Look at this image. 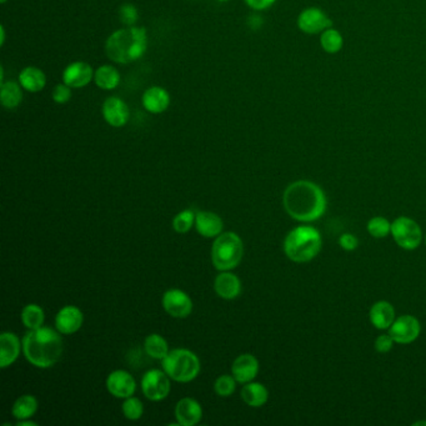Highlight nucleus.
<instances>
[{"mask_svg": "<svg viewBox=\"0 0 426 426\" xmlns=\"http://www.w3.org/2000/svg\"><path fill=\"white\" fill-rule=\"evenodd\" d=\"M284 209L292 219L301 222L319 220L327 211L324 190L310 180H298L286 187L283 195Z\"/></svg>", "mask_w": 426, "mask_h": 426, "instance_id": "nucleus-1", "label": "nucleus"}, {"mask_svg": "<svg viewBox=\"0 0 426 426\" xmlns=\"http://www.w3.org/2000/svg\"><path fill=\"white\" fill-rule=\"evenodd\" d=\"M24 355L36 368H52L63 354V340L55 330L41 327L23 339Z\"/></svg>", "mask_w": 426, "mask_h": 426, "instance_id": "nucleus-2", "label": "nucleus"}, {"mask_svg": "<svg viewBox=\"0 0 426 426\" xmlns=\"http://www.w3.org/2000/svg\"><path fill=\"white\" fill-rule=\"evenodd\" d=\"M148 49V33L143 27H125L115 30L106 43V57L118 64L136 62Z\"/></svg>", "mask_w": 426, "mask_h": 426, "instance_id": "nucleus-3", "label": "nucleus"}, {"mask_svg": "<svg viewBox=\"0 0 426 426\" xmlns=\"http://www.w3.org/2000/svg\"><path fill=\"white\" fill-rule=\"evenodd\" d=\"M322 246V238L311 225H299L286 235L284 251L294 263H308L318 257Z\"/></svg>", "mask_w": 426, "mask_h": 426, "instance_id": "nucleus-4", "label": "nucleus"}, {"mask_svg": "<svg viewBox=\"0 0 426 426\" xmlns=\"http://www.w3.org/2000/svg\"><path fill=\"white\" fill-rule=\"evenodd\" d=\"M244 254V246L239 235L235 233H224L216 238L213 244L211 259L218 270L227 271L236 268Z\"/></svg>", "mask_w": 426, "mask_h": 426, "instance_id": "nucleus-5", "label": "nucleus"}, {"mask_svg": "<svg viewBox=\"0 0 426 426\" xmlns=\"http://www.w3.org/2000/svg\"><path fill=\"white\" fill-rule=\"evenodd\" d=\"M164 371L170 379L179 383H189L198 376L200 362L193 351L187 349H176L163 359Z\"/></svg>", "mask_w": 426, "mask_h": 426, "instance_id": "nucleus-6", "label": "nucleus"}, {"mask_svg": "<svg viewBox=\"0 0 426 426\" xmlns=\"http://www.w3.org/2000/svg\"><path fill=\"white\" fill-rule=\"evenodd\" d=\"M391 235L397 246L405 250L418 249L423 241L420 225L408 216H399L391 222Z\"/></svg>", "mask_w": 426, "mask_h": 426, "instance_id": "nucleus-7", "label": "nucleus"}, {"mask_svg": "<svg viewBox=\"0 0 426 426\" xmlns=\"http://www.w3.org/2000/svg\"><path fill=\"white\" fill-rule=\"evenodd\" d=\"M297 25L305 34L315 36V34H321L327 28H332L333 22L322 9L316 6H310L300 12L297 19Z\"/></svg>", "mask_w": 426, "mask_h": 426, "instance_id": "nucleus-8", "label": "nucleus"}, {"mask_svg": "<svg viewBox=\"0 0 426 426\" xmlns=\"http://www.w3.org/2000/svg\"><path fill=\"white\" fill-rule=\"evenodd\" d=\"M141 389L144 395L152 402L164 400L170 392L169 375L158 369H152L143 376Z\"/></svg>", "mask_w": 426, "mask_h": 426, "instance_id": "nucleus-9", "label": "nucleus"}, {"mask_svg": "<svg viewBox=\"0 0 426 426\" xmlns=\"http://www.w3.org/2000/svg\"><path fill=\"white\" fill-rule=\"evenodd\" d=\"M420 333V321L413 315L399 316L389 327V334L397 344H411Z\"/></svg>", "mask_w": 426, "mask_h": 426, "instance_id": "nucleus-10", "label": "nucleus"}, {"mask_svg": "<svg viewBox=\"0 0 426 426\" xmlns=\"http://www.w3.org/2000/svg\"><path fill=\"white\" fill-rule=\"evenodd\" d=\"M163 306L170 316L184 319L190 315L193 310V301L187 292L179 289H170L164 294Z\"/></svg>", "mask_w": 426, "mask_h": 426, "instance_id": "nucleus-11", "label": "nucleus"}, {"mask_svg": "<svg viewBox=\"0 0 426 426\" xmlns=\"http://www.w3.org/2000/svg\"><path fill=\"white\" fill-rule=\"evenodd\" d=\"M94 73L95 71L87 62H73L63 71L62 80L71 89L84 88L93 80Z\"/></svg>", "mask_w": 426, "mask_h": 426, "instance_id": "nucleus-12", "label": "nucleus"}, {"mask_svg": "<svg viewBox=\"0 0 426 426\" xmlns=\"http://www.w3.org/2000/svg\"><path fill=\"white\" fill-rule=\"evenodd\" d=\"M103 118L106 123L114 128H122L128 123L130 118L129 106L123 99L118 97H109L103 103Z\"/></svg>", "mask_w": 426, "mask_h": 426, "instance_id": "nucleus-13", "label": "nucleus"}, {"mask_svg": "<svg viewBox=\"0 0 426 426\" xmlns=\"http://www.w3.org/2000/svg\"><path fill=\"white\" fill-rule=\"evenodd\" d=\"M106 389L113 397L127 399L134 395L136 383L128 371L115 370L106 379Z\"/></svg>", "mask_w": 426, "mask_h": 426, "instance_id": "nucleus-14", "label": "nucleus"}, {"mask_svg": "<svg viewBox=\"0 0 426 426\" xmlns=\"http://www.w3.org/2000/svg\"><path fill=\"white\" fill-rule=\"evenodd\" d=\"M84 316L80 309L73 305H66L59 310L55 318V325L62 334H74L82 327Z\"/></svg>", "mask_w": 426, "mask_h": 426, "instance_id": "nucleus-15", "label": "nucleus"}, {"mask_svg": "<svg viewBox=\"0 0 426 426\" xmlns=\"http://www.w3.org/2000/svg\"><path fill=\"white\" fill-rule=\"evenodd\" d=\"M232 371L238 383H250L259 373V362L257 357L251 354H243L235 359Z\"/></svg>", "mask_w": 426, "mask_h": 426, "instance_id": "nucleus-16", "label": "nucleus"}, {"mask_svg": "<svg viewBox=\"0 0 426 426\" xmlns=\"http://www.w3.org/2000/svg\"><path fill=\"white\" fill-rule=\"evenodd\" d=\"M176 416L179 425H197L203 418V409L197 400L192 397H184L176 404Z\"/></svg>", "mask_w": 426, "mask_h": 426, "instance_id": "nucleus-17", "label": "nucleus"}, {"mask_svg": "<svg viewBox=\"0 0 426 426\" xmlns=\"http://www.w3.org/2000/svg\"><path fill=\"white\" fill-rule=\"evenodd\" d=\"M369 319L375 329L379 330H389L391 324L397 319L395 318V308L392 304L386 300H380L373 304L369 311Z\"/></svg>", "mask_w": 426, "mask_h": 426, "instance_id": "nucleus-18", "label": "nucleus"}, {"mask_svg": "<svg viewBox=\"0 0 426 426\" xmlns=\"http://www.w3.org/2000/svg\"><path fill=\"white\" fill-rule=\"evenodd\" d=\"M143 106L152 114H162L170 106V94L162 87H150L143 94Z\"/></svg>", "mask_w": 426, "mask_h": 426, "instance_id": "nucleus-19", "label": "nucleus"}, {"mask_svg": "<svg viewBox=\"0 0 426 426\" xmlns=\"http://www.w3.org/2000/svg\"><path fill=\"white\" fill-rule=\"evenodd\" d=\"M20 353V341L15 334H1L0 336V367L8 368L18 359Z\"/></svg>", "mask_w": 426, "mask_h": 426, "instance_id": "nucleus-20", "label": "nucleus"}, {"mask_svg": "<svg viewBox=\"0 0 426 426\" xmlns=\"http://www.w3.org/2000/svg\"><path fill=\"white\" fill-rule=\"evenodd\" d=\"M18 82L22 88L29 93H39L47 85V76L36 66H27L19 74Z\"/></svg>", "mask_w": 426, "mask_h": 426, "instance_id": "nucleus-21", "label": "nucleus"}, {"mask_svg": "<svg viewBox=\"0 0 426 426\" xmlns=\"http://www.w3.org/2000/svg\"><path fill=\"white\" fill-rule=\"evenodd\" d=\"M197 230L205 238H214L220 235L222 230V220L220 216L211 211H199L195 215Z\"/></svg>", "mask_w": 426, "mask_h": 426, "instance_id": "nucleus-22", "label": "nucleus"}, {"mask_svg": "<svg viewBox=\"0 0 426 426\" xmlns=\"http://www.w3.org/2000/svg\"><path fill=\"white\" fill-rule=\"evenodd\" d=\"M214 287H215L216 294L220 298L227 299V300L238 298L241 292V284H240L238 276L232 273H222V274L218 275Z\"/></svg>", "mask_w": 426, "mask_h": 426, "instance_id": "nucleus-23", "label": "nucleus"}, {"mask_svg": "<svg viewBox=\"0 0 426 426\" xmlns=\"http://www.w3.org/2000/svg\"><path fill=\"white\" fill-rule=\"evenodd\" d=\"M94 83L103 90H114L120 84V74L113 65H101L94 73Z\"/></svg>", "mask_w": 426, "mask_h": 426, "instance_id": "nucleus-24", "label": "nucleus"}, {"mask_svg": "<svg viewBox=\"0 0 426 426\" xmlns=\"http://www.w3.org/2000/svg\"><path fill=\"white\" fill-rule=\"evenodd\" d=\"M0 99L1 104L6 109H15L17 106H20L23 100V88L20 83L14 80L1 83Z\"/></svg>", "mask_w": 426, "mask_h": 426, "instance_id": "nucleus-25", "label": "nucleus"}, {"mask_svg": "<svg viewBox=\"0 0 426 426\" xmlns=\"http://www.w3.org/2000/svg\"><path fill=\"white\" fill-rule=\"evenodd\" d=\"M241 397L249 406L260 408L268 402L269 391L260 383H246L241 390Z\"/></svg>", "mask_w": 426, "mask_h": 426, "instance_id": "nucleus-26", "label": "nucleus"}, {"mask_svg": "<svg viewBox=\"0 0 426 426\" xmlns=\"http://www.w3.org/2000/svg\"><path fill=\"white\" fill-rule=\"evenodd\" d=\"M38 410V400L33 395H23L18 397L13 405V416L18 420L30 419Z\"/></svg>", "mask_w": 426, "mask_h": 426, "instance_id": "nucleus-27", "label": "nucleus"}, {"mask_svg": "<svg viewBox=\"0 0 426 426\" xmlns=\"http://www.w3.org/2000/svg\"><path fill=\"white\" fill-rule=\"evenodd\" d=\"M320 47L325 53L336 54L344 47V38L339 30L327 28L320 34Z\"/></svg>", "mask_w": 426, "mask_h": 426, "instance_id": "nucleus-28", "label": "nucleus"}, {"mask_svg": "<svg viewBox=\"0 0 426 426\" xmlns=\"http://www.w3.org/2000/svg\"><path fill=\"white\" fill-rule=\"evenodd\" d=\"M144 348H145L146 354L152 356V359L163 360L164 357L169 354V346H168L166 340L159 334H150L145 339Z\"/></svg>", "mask_w": 426, "mask_h": 426, "instance_id": "nucleus-29", "label": "nucleus"}, {"mask_svg": "<svg viewBox=\"0 0 426 426\" xmlns=\"http://www.w3.org/2000/svg\"><path fill=\"white\" fill-rule=\"evenodd\" d=\"M22 320L24 325L29 330H36L43 327L44 322V311L39 305L29 304L22 311Z\"/></svg>", "mask_w": 426, "mask_h": 426, "instance_id": "nucleus-30", "label": "nucleus"}, {"mask_svg": "<svg viewBox=\"0 0 426 426\" xmlns=\"http://www.w3.org/2000/svg\"><path fill=\"white\" fill-rule=\"evenodd\" d=\"M367 229L375 239H384L391 234V222L384 216H374L369 220Z\"/></svg>", "mask_w": 426, "mask_h": 426, "instance_id": "nucleus-31", "label": "nucleus"}, {"mask_svg": "<svg viewBox=\"0 0 426 426\" xmlns=\"http://www.w3.org/2000/svg\"><path fill=\"white\" fill-rule=\"evenodd\" d=\"M195 215L197 214L193 211H190V209L179 213L174 218V222H173V227L176 229V233H187L192 229V227H193L194 222H195Z\"/></svg>", "mask_w": 426, "mask_h": 426, "instance_id": "nucleus-32", "label": "nucleus"}, {"mask_svg": "<svg viewBox=\"0 0 426 426\" xmlns=\"http://www.w3.org/2000/svg\"><path fill=\"white\" fill-rule=\"evenodd\" d=\"M123 413L129 420H139L144 413L143 403L138 397H127L123 404Z\"/></svg>", "mask_w": 426, "mask_h": 426, "instance_id": "nucleus-33", "label": "nucleus"}, {"mask_svg": "<svg viewBox=\"0 0 426 426\" xmlns=\"http://www.w3.org/2000/svg\"><path fill=\"white\" fill-rule=\"evenodd\" d=\"M235 386H236V380L234 376L230 375H222L220 378H218L215 381V392L219 397H230L235 391Z\"/></svg>", "mask_w": 426, "mask_h": 426, "instance_id": "nucleus-34", "label": "nucleus"}, {"mask_svg": "<svg viewBox=\"0 0 426 426\" xmlns=\"http://www.w3.org/2000/svg\"><path fill=\"white\" fill-rule=\"evenodd\" d=\"M119 18L125 27H134L139 19V13L133 4L125 3L119 9Z\"/></svg>", "mask_w": 426, "mask_h": 426, "instance_id": "nucleus-35", "label": "nucleus"}, {"mask_svg": "<svg viewBox=\"0 0 426 426\" xmlns=\"http://www.w3.org/2000/svg\"><path fill=\"white\" fill-rule=\"evenodd\" d=\"M52 98L57 104H66L71 98V87H68L65 83L57 84L54 87Z\"/></svg>", "mask_w": 426, "mask_h": 426, "instance_id": "nucleus-36", "label": "nucleus"}, {"mask_svg": "<svg viewBox=\"0 0 426 426\" xmlns=\"http://www.w3.org/2000/svg\"><path fill=\"white\" fill-rule=\"evenodd\" d=\"M394 343L395 341H394V339L391 338L390 334H381L375 340L374 348H375V350L378 351V353L386 354V353H389L392 349Z\"/></svg>", "mask_w": 426, "mask_h": 426, "instance_id": "nucleus-37", "label": "nucleus"}, {"mask_svg": "<svg viewBox=\"0 0 426 426\" xmlns=\"http://www.w3.org/2000/svg\"><path fill=\"white\" fill-rule=\"evenodd\" d=\"M339 246H341V249L345 251L355 250L359 246V240L355 235L350 233H345L339 238Z\"/></svg>", "mask_w": 426, "mask_h": 426, "instance_id": "nucleus-38", "label": "nucleus"}, {"mask_svg": "<svg viewBox=\"0 0 426 426\" xmlns=\"http://www.w3.org/2000/svg\"><path fill=\"white\" fill-rule=\"evenodd\" d=\"M243 1L253 10L263 12V10H267L269 8L274 6L276 0H243Z\"/></svg>", "mask_w": 426, "mask_h": 426, "instance_id": "nucleus-39", "label": "nucleus"}, {"mask_svg": "<svg viewBox=\"0 0 426 426\" xmlns=\"http://www.w3.org/2000/svg\"><path fill=\"white\" fill-rule=\"evenodd\" d=\"M17 425H19V426H24V425L36 426V423H34V421H29V420H28V419H25V420H18V423H17Z\"/></svg>", "mask_w": 426, "mask_h": 426, "instance_id": "nucleus-40", "label": "nucleus"}, {"mask_svg": "<svg viewBox=\"0 0 426 426\" xmlns=\"http://www.w3.org/2000/svg\"><path fill=\"white\" fill-rule=\"evenodd\" d=\"M0 33H1V41H0V43H1V45H3L4 41H6V34H4V28H3V27H1V31H0Z\"/></svg>", "mask_w": 426, "mask_h": 426, "instance_id": "nucleus-41", "label": "nucleus"}, {"mask_svg": "<svg viewBox=\"0 0 426 426\" xmlns=\"http://www.w3.org/2000/svg\"><path fill=\"white\" fill-rule=\"evenodd\" d=\"M414 425H426V421H416L414 423Z\"/></svg>", "mask_w": 426, "mask_h": 426, "instance_id": "nucleus-42", "label": "nucleus"}, {"mask_svg": "<svg viewBox=\"0 0 426 426\" xmlns=\"http://www.w3.org/2000/svg\"><path fill=\"white\" fill-rule=\"evenodd\" d=\"M218 1H230V0H218Z\"/></svg>", "mask_w": 426, "mask_h": 426, "instance_id": "nucleus-43", "label": "nucleus"}, {"mask_svg": "<svg viewBox=\"0 0 426 426\" xmlns=\"http://www.w3.org/2000/svg\"><path fill=\"white\" fill-rule=\"evenodd\" d=\"M6 0H1V3H6Z\"/></svg>", "mask_w": 426, "mask_h": 426, "instance_id": "nucleus-44", "label": "nucleus"}, {"mask_svg": "<svg viewBox=\"0 0 426 426\" xmlns=\"http://www.w3.org/2000/svg\"><path fill=\"white\" fill-rule=\"evenodd\" d=\"M425 246H426V235H425Z\"/></svg>", "mask_w": 426, "mask_h": 426, "instance_id": "nucleus-45", "label": "nucleus"}]
</instances>
